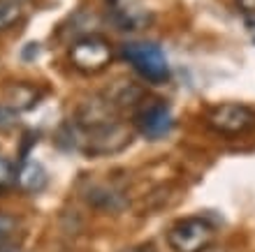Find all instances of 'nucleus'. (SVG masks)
Wrapping results in <instances>:
<instances>
[{
  "mask_svg": "<svg viewBox=\"0 0 255 252\" xmlns=\"http://www.w3.org/2000/svg\"><path fill=\"white\" fill-rule=\"evenodd\" d=\"M47 183H49V173L40 162L23 160V162L16 167V187L23 190V192L37 194L47 187Z\"/></svg>",
  "mask_w": 255,
  "mask_h": 252,
  "instance_id": "1a4fd4ad",
  "label": "nucleus"
},
{
  "mask_svg": "<svg viewBox=\"0 0 255 252\" xmlns=\"http://www.w3.org/2000/svg\"><path fill=\"white\" fill-rule=\"evenodd\" d=\"M121 58L148 84H165L169 79L167 56L153 42H128L121 47Z\"/></svg>",
  "mask_w": 255,
  "mask_h": 252,
  "instance_id": "f03ea898",
  "label": "nucleus"
},
{
  "mask_svg": "<svg viewBox=\"0 0 255 252\" xmlns=\"http://www.w3.org/2000/svg\"><path fill=\"white\" fill-rule=\"evenodd\" d=\"M107 5L112 7V14H132V12H139V9H137V0H107Z\"/></svg>",
  "mask_w": 255,
  "mask_h": 252,
  "instance_id": "4468645a",
  "label": "nucleus"
},
{
  "mask_svg": "<svg viewBox=\"0 0 255 252\" xmlns=\"http://www.w3.org/2000/svg\"><path fill=\"white\" fill-rule=\"evenodd\" d=\"M119 120V109L107 97V93L91 95L79 104L77 116H74V125L79 130H98V127L112 125Z\"/></svg>",
  "mask_w": 255,
  "mask_h": 252,
  "instance_id": "0eeeda50",
  "label": "nucleus"
},
{
  "mask_svg": "<svg viewBox=\"0 0 255 252\" xmlns=\"http://www.w3.org/2000/svg\"><path fill=\"white\" fill-rule=\"evenodd\" d=\"M0 252H23V248H21V243H16V241H5V243H0Z\"/></svg>",
  "mask_w": 255,
  "mask_h": 252,
  "instance_id": "dca6fc26",
  "label": "nucleus"
},
{
  "mask_svg": "<svg viewBox=\"0 0 255 252\" xmlns=\"http://www.w3.org/2000/svg\"><path fill=\"white\" fill-rule=\"evenodd\" d=\"M67 56L77 72L91 77L107 70L114 58V51H112V44L100 35H84L77 42H72Z\"/></svg>",
  "mask_w": 255,
  "mask_h": 252,
  "instance_id": "20e7f679",
  "label": "nucleus"
},
{
  "mask_svg": "<svg viewBox=\"0 0 255 252\" xmlns=\"http://www.w3.org/2000/svg\"><path fill=\"white\" fill-rule=\"evenodd\" d=\"M23 14L26 9L21 0H0V33H7L16 23H21Z\"/></svg>",
  "mask_w": 255,
  "mask_h": 252,
  "instance_id": "9b49d317",
  "label": "nucleus"
},
{
  "mask_svg": "<svg viewBox=\"0 0 255 252\" xmlns=\"http://www.w3.org/2000/svg\"><path fill=\"white\" fill-rule=\"evenodd\" d=\"M74 127V148L84 151L91 158H102V155H114L130 146L132 132L123 125L121 120H116L112 125L98 127V130H79Z\"/></svg>",
  "mask_w": 255,
  "mask_h": 252,
  "instance_id": "7ed1b4c3",
  "label": "nucleus"
},
{
  "mask_svg": "<svg viewBox=\"0 0 255 252\" xmlns=\"http://www.w3.org/2000/svg\"><path fill=\"white\" fill-rule=\"evenodd\" d=\"M86 201L93 208H100L105 213H119L126 208L128 199L126 194L119 190V187L109 185V183H95L86 190Z\"/></svg>",
  "mask_w": 255,
  "mask_h": 252,
  "instance_id": "6e6552de",
  "label": "nucleus"
},
{
  "mask_svg": "<svg viewBox=\"0 0 255 252\" xmlns=\"http://www.w3.org/2000/svg\"><path fill=\"white\" fill-rule=\"evenodd\" d=\"M216 227L204 215L176 220L167 229V246L172 252H207L214 246Z\"/></svg>",
  "mask_w": 255,
  "mask_h": 252,
  "instance_id": "f257e3e1",
  "label": "nucleus"
},
{
  "mask_svg": "<svg viewBox=\"0 0 255 252\" xmlns=\"http://www.w3.org/2000/svg\"><path fill=\"white\" fill-rule=\"evenodd\" d=\"M12 187H16V167L5 155H0V194L9 192Z\"/></svg>",
  "mask_w": 255,
  "mask_h": 252,
  "instance_id": "f8f14e48",
  "label": "nucleus"
},
{
  "mask_svg": "<svg viewBox=\"0 0 255 252\" xmlns=\"http://www.w3.org/2000/svg\"><path fill=\"white\" fill-rule=\"evenodd\" d=\"M249 28H251V35H253V42H255V23H249Z\"/></svg>",
  "mask_w": 255,
  "mask_h": 252,
  "instance_id": "6ab92c4d",
  "label": "nucleus"
},
{
  "mask_svg": "<svg viewBox=\"0 0 255 252\" xmlns=\"http://www.w3.org/2000/svg\"><path fill=\"white\" fill-rule=\"evenodd\" d=\"M16 118H19V113L9 109L7 104H0V130H9V127L16 125Z\"/></svg>",
  "mask_w": 255,
  "mask_h": 252,
  "instance_id": "2eb2a0df",
  "label": "nucleus"
},
{
  "mask_svg": "<svg viewBox=\"0 0 255 252\" xmlns=\"http://www.w3.org/2000/svg\"><path fill=\"white\" fill-rule=\"evenodd\" d=\"M121 252H155L151 243H141V246H132V248H123Z\"/></svg>",
  "mask_w": 255,
  "mask_h": 252,
  "instance_id": "a211bd4d",
  "label": "nucleus"
},
{
  "mask_svg": "<svg viewBox=\"0 0 255 252\" xmlns=\"http://www.w3.org/2000/svg\"><path fill=\"white\" fill-rule=\"evenodd\" d=\"M19 227V220L9 215V213H0V243L14 239V232Z\"/></svg>",
  "mask_w": 255,
  "mask_h": 252,
  "instance_id": "ddd939ff",
  "label": "nucleus"
},
{
  "mask_svg": "<svg viewBox=\"0 0 255 252\" xmlns=\"http://www.w3.org/2000/svg\"><path fill=\"white\" fill-rule=\"evenodd\" d=\"M207 125L223 137H239L255 127V109L242 102L216 104L207 113Z\"/></svg>",
  "mask_w": 255,
  "mask_h": 252,
  "instance_id": "39448f33",
  "label": "nucleus"
},
{
  "mask_svg": "<svg viewBox=\"0 0 255 252\" xmlns=\"http://www.w3.org/2000/svg\"><path fill=\"white\" fill-rule=\"evenodd\" d=\"M239 9L246 14H255V0H237Z\"/></svg>",
  "mask_w": 255,
  "mask_h": 252,
  "instance_id": "f3484780",
  "label": "nucleus"
},
{
  "mask_svg": "<svg viewBox=\"0 0 255 252\" xmlns=\"http://www.w3.org/2000/svg\"><path fill=\"white\" fill-rule=\"evenodd\" d=\"M37 97H40V90L35 86H30V84H14V86L7 88L5 104L19 113L23 109H30L33 104H37Z\"/></svg>",
  "mask_w": 255,
  "mask_h": 252,
  "instance_id": "9d476101",
  "label": "nucleus"
},
{
  "mask_svg": "<svg viewBox=\"0 0 255 252\" xmlns=\"http://www.w3.org/2000/svg\"><path fill=\"white\" fill-rule=\"evenodd\" d=\"M207 252H211V248H209V250ZM214 252H225V250H214Z\"/></svg>",
  "mask_w": 255,
  "mask_h": 252,
  "instance_id": "aec40b11",
  "label": "nucleus"
},
{
  "mask_svg": "<svg viewBox=\"0 0 255 252\" xmlns=\"http://www.w3.org/2000/svg\"><path fill=\"white\" fill-rule=\"evenodd\" d=\"M134 125L139 130L141 137L155 141L162 139L165 134L172 132L174 127V116L169 111V106L165 102H141L134 113Z\"/></svg>",
  "mask_w": 255,
  "mask_h": 252,
  "instance_id": "423d86ee",
  "label": "nucleus"
}]
</instances>
